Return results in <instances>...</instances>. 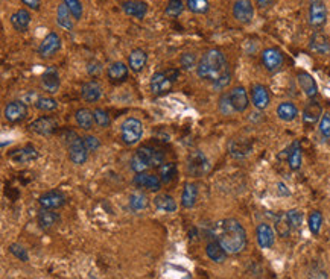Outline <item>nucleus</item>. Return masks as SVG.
<instances>
[{"label":"nucleus","instance_id":"nucleus-56","mask_svg":"<svg viewBox=\"0 0 330 279\" xmlns=\"http://www.w3.org/2000/svg\"><path fill=\"white\" fill-rule=\"evenodd\" d=\"M277 191H278V194H280V196H289V190H288V187H286L283 182H278V185H277Z\"/></svg>","mask_w":330,"mask_h":279},{"label":"nucleus","instance_id":"nucleus-15","mask_svg":"<svg viewBox=\"0 0 330 279\" xmlns=\"http://www.w3.org/2000/svg\"><path fill=\"white\" fill-rule=\"evenodd\" d=\"M323 117V108L321 105L317 102V100H311L306 106H304V111H303V123L308 126V128H312L315 126Z\"/></svg>","mask_w":330,"mask_h":279},{"label":"nucleus","instance_id":"nucleus-49","mask_svg":"<svg viewBox=\"0 0 330 279\" xmlns=\"http://www.w3.org/2000/svg\"><path fill=\"white\" fill-rule=\"evenodd\" d=\"M9 252L15 257V258H18L20 261H28L29 260V257H28V252H26V249L23 247V246H20V244H11L9 246Z\"/></svg>","mask_w":330,"mask_h":279},{"label":"nucleus","instance_id":"nucleus-28","mask_svg":"<svg viewBox=\"0 0 330 279\" xmlns=\"http://www.w3.org/2000/svg\"><path fill=\"white\" fill-rule=\"evenodd\" d=\"M9 20H11V24H12V27H14L15 31L24 32V31L28 29L29 23H31V14H29V11H26V9H18V11H15V12L11 15Z\"/></svg>","mask_w":330,"mask_h":279},{"label":"nucleus","instance_id":"nucleus-31","mask_svg":"<svg viewBox=\"0 0 330 279\" xmlns=\"http://www.w3.org/2000/svg\"><path fill=\"white\" fill-rule=\"evenodd\" d=\"M73 15L70 12V9L66 6V3H61L58 8H57V21L61 27L70 31L73 29Z\"/></svg>","mask_w":330,"mask_h":279},{"label":"nucleus","instance_id":"nucleus-8","mask_svg":"<svg viewBox=\"0 0 330 279\" xmlns=\"http://www.w3.org/2000/svg\"><path fill=\"white\" fill-rule=\"evenodd\" d=\"M61 49V37L57 32H49L38 46V55L41 58H50Z\"/></svg>","mask_w":330,"mask_h":279},{"label":"nucleus","instance_id":"nucleus-34","mask_svg":"<svg viewBox=\"0 0 330 279\" xmlns=\"http://www.w3.org/2000/svg\"><path fill=\"white\" fill-rule=\"evenodd\" d=\"M37 220H38L40 228H43V229H49V228H52V226H55V225H57V221L60 220V217H58V214H57V212H54L52 209L41 208L40 209V212H38Z\"/></svg>","mask_w":330,"mask_h":279},{"label":"nucleus","instance_id":"nucleus-10","mask_svg":"<svg viewBox=\"0 0 330 279\" xmlns=\"http://www.w3.org/2000/svg\"><path fill=\"white\" fill-rule=\"evenodd\" d=\"M283 61H285L283 53L275 47H268V49H265L262 52V64H263L265 69L271 71V73L282 69Z\"/></svg>","mask_w":330,"mask_h":279},{"label":"nucleus","instance_id":"nucleus-2","mask_svg":"<svg viewBox=\"0 0 330 279\" xmlns=\"http://www.w3.org/2000/svg\"><path fill=\"white\" fill-rule=\"evenodd\" d=\"M213 235L229 255L241 254L247 247L245 228L236 218H224L218 221L213 228Z\"/></svg>","mask_w":330,"mask_h":279},{"label":"nucleus","instance_id":"nucleus-17","mask_svg":"<svg viewBox=\"0 0 330 279\" xmlns=\"http://www.w3.org/2000/svg\"><path fill=\"white\" fill-rule=\"evenodd\" d=\"M123 12L130 17H134V18H145L146 12H148V5L145 2H140V0H125L120 3Z\"/></svg>","mask_w":330,"mask_h":279},{"label":"nucleus","instance_id":"nucleus-6","mask_svg":"<svg viewBox=\"0 0 330 279\" xmlns=\"http://www.w3.org/2000/svg\"><path fill=\"white\" fill-rule=\"evenodd\" d=\"M327 21V8L324 0H309V24L320 29Z\"/></svg>","mask_w":330,"mask_h":279},{"label":"nucleus","instance_id":"nucleus-55","mask_svg":"<svg viewBox=\"0 0 330 279\" xmlns=\"http://www.w3.org/2000/svg\"><path fill=\"white\" fill-rule=\"evenodd\" d=\"M309 279H327V273L324 270H320V269H315L311 272Z\"/></svg>","mask_w":330,"mask_h":279},{"label":"nucleus","instance_id":"nucleus-52","mask_svg":"<svg viewBox=\"0 0 330 279\" xmlns=\"http://www.w3.org/2000/svg\"><path fill=\"white\" fill-rule=\"evenodd\" d=\"M84 144L88 152H96L100 147V141L96 138L94 135H85L84 137Z\"/></svg>","mask_w":330,"mask_h":279},{"label":"nucleus","instance_id":"nucleus-14","mask_svg":"<svg viewBox=\"0 0 330 279\" xmlns=\"http://www.w3.org/2000/svg\"><path fill=\"white\" fill-rule=\"evenodd\" d=\"M134 184L139 187V188H146L149 191H159L162 188V179L160 176H156L153 173H146V172H142V173H137L134 176Z\"/></svg>","mask_w":330,"mask_h":279},{"label":"nucleus","instance_id":"nucleus-45","mask_svg":"<svg viewBox=\"0 0 330 279\" xmlns=\"http://www.w3.org/2000/svg\"><path fill=\"white\" fill-rule=\"evenodd\" d=\"M63 3H66V6L70 9L72 15L75 20H81L83 17V3L81 0H63Z\"/></svg>","mask_w":330,"mask_h":279},{"label":"nucleus","instance_id":"nucleus-44","mask_svg":"<svg viewBox=\"0 0 330 279\" xmlns=\"http://www.w3.org/2000/svg\"><path fill=\"white\" fill-rule=\"evenodd\" d=\"M321 223H323V215L320 211H314L311 215H309V229L312 234L318 235L320 234V229H321Z\"/></svg>","mask_w":330,"mask_h":279},{"label":"nucleus","instance_id":"nucleus-37","mask_svg":"<svg viewBox=\"0 0 330 279\" xmlns=\"http://www.w3.org/2000/svg\"><path fill=\"white\" fill-rule=\"evenodd\" d=\"M288 164L291 167V170H298L301 167V147L298 141H294L289 153H288Z\"/></svg>","mask_w":330,"mask_h":279},{"label":"nucleus","instance_id":"nucleus-53","mask_svg":"<svg viewBox=\"0 0 330 279\" xmlns=\"http://www.w3.org/2000/svg\"><path fill=\"white\" fill-rule=\"evenodd\" d=\"M87 71H88V74L96 76V74H99V73L102 71V66H100L99 63H96V61L88 63V66H87Z\"/></svg>","mask_w":330,"mask_h":279},{"label":"nucleus","instance_id":"nucleus-9","mask_svg":"<svg viewBox=\"0 0 330 279\" xmlns=\"http://www.w3.org/2000/svg\"><path fill=\"white\" fill-rule=\"evenodd\" d=\"M69 158L77 165L84 164L88 158V150L84 144V138H80L77 134H73L72 140H69Z\"/></svg>","mask_w":330,"mask_h":279},{"label":"nucleus","instance_id":"nucleus-27","mask_svg":"<svg viewBox=\"0 0 330 279\" xmlns=\"http://www.w3.org/2000/svg\"><path fill=\"white\" fill-rule=\"evenodd\" d=\"M107 76H108V79H110L113 83L123 82V80H126V77H128V67H126L123 63H120V61L113 63V64H110V67L107 69Z\"/></svg>","mask_w":330,"mask_h":279},{"label":"nucleus","instance_id":"nucleus-1","mask_svg":"<svg viewBox=\"0 0 330 279\" xmlns=\"http://www.w3.org/2000/svg\"><path fill=\"white\" fill-rule=\"evenodd\" d=\"M196 74L201 79L210 80L215 88H224L230 83V69L225 55L219 49L207 50L196 66Z\"/></svg>","mask_w":330,"mask_h":279},{"label":"nucleus","instance_id":"nucleus-33","mask_svg":"<svg viewBox=\"0 0 330 279\" xmlns=\"http://www.w3.org/2000/svg\"><path fill=\"white\" fill-rule=\"evenodd\" d=\"M277 116L283 122H292L298 116V109L292 102H283L277 108Z\"/></svg>","mask_w":330,"mask_h":279},{"label":"nucleus","instance_id":"nucleus-25","mask_svg":"<svg viewBox=\"0 0 330 279\" xmlns=\"http://www.w3.org/2000/svg\"><path fill=\"white\" fill-rule=\"evenodd\" d=\"M146 61H148V55H146V52L143 49H134V50H131V53L128 57L130 69L133 70L134 73H140L142 70L145 69Z\"/></svg>","mask_w":330,"mask_h":279},{"label":"nucleus","instance_id":"nucleus-19","mask_svg":"<svg viewBox=\"0 0 330 279\" xmlns=\"http://www.w3.org/2000/svg\"><path fill=\"white\" fill-rule=\"evenodd\" d=\"M37 156H38V153H37L35 147L31 146V144H28V146H24V147H21V149H15L14 152L9 153L11 161H14L15 164L31 162V161L37 159Z\"/></svg>","mask_w":330,"mask_h":279},{"label":"nucleus","instance_id":"nucleus-29","mask_svg":"<svg viewBox=\"0 0 330 279\" xmlns=\"http://www.w3.org/2000/svg\"><path fill=\"white\" fill-rule=\"evenodd\" d=\"M196 199H198V187L195 184L187 182L184 185V190H183V194H181V205H183V208H193L195 204H196Z\"/></svg>","mask_w":330,"mask_h":279},{"label":"nucleus","instance_id":"nucleus-48","mask_svg":"<svg viewBox=\"0 0 330 279\" xmlns=\"http://www.w3.org/2000/svg\"><path fill=\"white\" fill-rule=\"evenodd\" d=\"M180 64L184 70H190L193 67H196V57L193 53H183L180 58Z\"/></svg>","mask_w":330,"mask_h":279},{"label":"nucleus","instance_id":"nucleus-57","mask_svg":"<svg viewBox=\"0 0 330 279\" xmlns=\"http://www.w3.org/2000/svg\"><path fill=\"white\" fill-rule=\"evenodd\" d=\"M256 2H257V5L260 8H268V6H271L274 3V0H256Z\"/></svg>","mask_w":330,"mask_h":279},{"label":"nucleus","instance_id":"nucleus-54","mask_svg":"<svg viewBox=\"0 0 330 279\" xmlns=\"http://www.w3.org/2000/svg\"><path fill=\"white\" fill-rule=\"evenodd\" d=\"M21 3H23L24 6L34 9V11H38L40 6H41V0H21Z\"/></svg>","mask_w":330,"mask_h":279},{"label":"nucleus","instance_id":"nucleus-12","mask_svg":"<svg viewBox=\"0 0 330 279\" xmlns=\"http://www.w3.org/2000/svg\"><path fill=\"white\" fill-rule=\"evenodd\" d=\"M5 119L11 123H18V122H23L28 116V108L26 105L21 102V100H14V102H9L6 106H5Z\"/></svg>","mask_w":330,"mask_h":279},{"label":"nucleus","instance_id":"nucleus-20","mask_svg":"<svg viewBox=\"0 0 330 279\" xmlns=\"http://www.w3.org/2000/svg\"><path fill=\"white\" fill-rule=\"evenodd\" d=\"M256 234H257V243L262 249H269L272 247L274 244V240H275V234L272 231V228L266 223H260L256 229Z\"/></svg>","mask_w":330,"mask_h":279},{"label":"nucleus","instance_id":"nucleus-50","mask_svg":"<svg viewBox=\"0 0 330 279\" xmlns=\"http://www.w3.org/2000/svg\"><path fill=\"white\" fill-rule=\"evenodd\" d=\"M219 109L225 116H229V114H232L235 111L233 106H232V102H230V94H222L221 96V99H219Z\"/></svg>","mask_w":330,"mask_h":279},{"label":"nucleus","instance_id":"nucleus-24","mask_svg":"<svg viewBox=\"0 0 330 279\" xmlns=\"http://www.w3.org/2000/svg\"><path fill=\"white\" fill-rule=\"evenodd\" d=\"M81 96L85 102H90V103L97 102L102 96V87L96 80H88L81 87Z\"/></svg>","mask_w":330,"mask_h":279},{"label":"nucleus","instance_id":"nucleus-11","mask_svg":"<svg viewBox=\"0 0 330 279\" xmlns=\"http://www.w3.org/2000/svg\"><path fill=\"white\" fill-rule=\"evenodd\" d=\"M29 128H31L32 132H35V134H38V135L47 137V135H52V134L57 131L58 122H57L55 117L44 116V117H40V119H37L35 122H32Z\"/></svg>","mask_w":330,"mask_h":279},{"label":"nucleus","instance_id":"nucleus-46","mask_svg":"<svg viewBox=\"0 0 330 279\" xmlns=\"http://www.w3.org/2000/svg\"><path fill=\"white\" fill-rule=\"evenodd\" d=\"M184 9V5L181 0H169L166 5V14L169 17H178Z\"/></svg>","mask_w":330,"mask_h":279},{"label":"nucleus","instance_id":"nucleus-23","mask_svg":"<svg viewBox=\"0 0 330 279\" xmlns=\"http://www.w3.org/2000/svg\"><path fill=\"white\" fill-rule=\"evenodd\" d=\"M297 80H298L300 88L304 91V94H306L308 97L312 99V97H315V96L318 94V85H317L315 79H314L309 73L300 71V73L297 74Z\"/></svg>","mask_w":330,"mask_h":279},{"label":"nucleus","instance_id":"nucleus-13","mask_svg":"<svg viewBox=\"0 0 330 279\" xmlns=\"http://www.w3.org/2000/svg\"><path fill=\"white\" fill-rule=\"evenodd\" d=\"M233 17L239 21L247 24L254 17V6L251 0H236L233 5Z\"/></svg>","mask_w":330,"mask_h":279},{"label":"nucleus","instance_id":"nucleus-16","mask_svg":"<svg viewBox=\"0 0 330 279\" xmlns=\"http://www.w3.org/2000/svg\"><path fill=\"white\" fill-rule=\"evenodd\" d=\"M38 204H40L41 208L44 209H58L66 204V196L61 191H58V190L47 191V193H44V194L40 196Z\"/></svg>","mask_w":330,"mask_h":279},{"label":"nucleus","instance_id":"nucleus-36","mask_svg":"<svg viewBox=\"0 0 330 279\" xmlns=\"http://www.w3.org/2000/svg\"><path fill=\"white\" fill-rule=\"evenodd\" d=\"M275 231L280 237H289L291 232L294 231L291 221H289V217H288V212H280L275 218Z\"/></svg>","mask_w":330,"mask_h":279},{"label":"nucleus","instance_id":"nucleus-51","mask_svg":"<svg viewBox=\"0 0 330 279\" xmlns=\"http://www.w3.org/2000/svg\"><path fill=\"white\" fill-rule=\"evenodd\" d=\"M320 132L324 138H330V114L326 113L323 114L321 120H320Z\"/></svg>","mask_w":330,"mask_h":279},{"label":"nucleus","instance_id":"nucleus-7","mask_svg":"<svg viewBox=\"0 0 330 279\" xmlns=\"http://www.w3.org/2000/svg\"><path fill=\"white\" fill-rule=\"evenodd\" d=\"M148 169L149 167H160L163 165L165 162V156L162 152H159L157 149H153L149 146H142L137 149V152L134 153Z\"/></svg>","mask_w":330,"mask_h":279},{"label":"nucleus","instance_id":"nucleus-22","mask_svg":"<svg viewBox=\"0 0 330 279\" xmlns=\"http://www.w3.org/2000/svg\"><path fill=\"white\" fill-rule=\"evenodd\" d=\"M251 100H252V105L257 109H265L269 105V93H268L266 87H263L260 83L252 85V88H251Z\"/></svg>","mask_w":330,"mask_h":279},{"label":"nucleus","instance_id":"nucleus-38","mask_svg":"<svg viewBox=\"0 0 330 279\" xmlns=\"http://www.w3.org/2000/svg\"><path fill=\"white\" fill-rule=\"evenodd\" d=\"M154 204L156 207L160 209V211H165V212H173L176 209V202L173 201L172 196L169 194H160L154 199Z\"/></svg>","mask_w":330,"mask_h":279},{"label":"nucleus","instance_id":"nucleus-21","mask_svg":"<svg viewBox=\"0 0 330 279\" xmlns=\"http://www.w3.org/2000/svg\"><path fill=\"white\" fill-rule=\"evenodd\" d=\"M309 49L314 52V53H318V55H329L330 53V40L321 32H315L312 37H311V41H309Z\"/></svg>","mask_w":330,"mask_h":279},{"label":"nucleus","instance_id":"nucleus-4","mask_svg":"<svg viewBox=\"0 0 330 279\" xmlns=\"http://www.w3.org/2000/svg\"><path fill=\"white\" fill-rule=\"evenodd\" d=\"M143 135V125L140 120L134 119V117H128L122 126H120V137L122 141L126 144V146H134L137 144Z\"/></svg>","mask_w":330,"mask_h":279},{"label":"nucleus","instance_id":"nucleus-26","mask_svg":"<svg viewBox=\"0 0 330 279\" xmlns=\"http://www.w3.org/2000/svg\"><path fill=\"white\" fill-rule=\"evenodd\" d=\"M41 83H43V87H44L49 93H52V94L57 93L58 88H60V74H58L57 69L49 67V69L46 70V71L43 73V76H41Z\"/></svg>","mask_w":330,"mask_h":279},{"label":"nucleus","instance_id":"nucleus-40","mask_svg":"<svg viewBox=\"0 0 330 279\" xmlns=\"http://www.w3.org/2000/svg\"><path fill=\"white\" fill-rule=\"evenodd\" d=\"M130 207L134 211H142L148 207V198L142 191H134L130 196Z\"/></svg>","mask_w":330,"mask_h":279},{"label":"nucleus","instance_id":"nucleus-43","mask_svg":"<svg viewBox=\"0 0 330 279\" xmlns=\"http://www.w3.org/2000/svg\"><path fill=\"white\" fill-rule=\"evenodd\" d=\"M93 116H94V122H96L97 126H100V128H108V126H110L111 119H110L108 113H105L104 109L94 108V109H93Z\"/></svg>","mask_w":330,"mask_h":279},{"label":"nucleus","instance_id":"nucleus-30","mask_svg":"<svg viewBox=\"0 0 330 279\" xmlns=\"http://www.w3.org/2000/svg\"><path fill=\"white\" fill-rule=\"evenodd\" d=\"M229 150L233 158H245L251 152V143L247 140H233L229 144Z\"/></svg>","mask_w":330,"mask_h":279},{"label":"nucleus","instance_id":"nucleus-35","mask_svg":"<svg viewBox=\"0 0 330 279\" xmlns=\"http://www.w3.org/2000/svg\"><path fill=\"white\" fill-rule=\"evenodd\" d=\"M75 120L78 123V126L84 129V131H90L93 128V122H94V116L93 111L87 109V108H81L75 113Z\"/></svg>","mask_w":330,"mask_h":279},{"label":"nucleus","instance_id":"nucleus-41","mask_svg":"<svg viewBox=\"0 0 330 279\" xmlns=\"http://www.w3.org/2000/svg\"><path fill=\"white\" fill-rule=\"evenodd\" d=\"M35 108L40 109V111H44V113H49V111H55L58 108V102L52 97H46V96H41V97H37L35 100Z\"/></svg>","mask_w":330,"mask_h":279},{"label":"nucleus","instance_id":"nucleus-5","mask_svg":"<svg viewBox=\"0 0 330 279\" xmlns=\"http://www.w3.org/2000/svg\"><path fill=\"white\" fill-rule=\"evenodd\" d=\"M187 170L192 176L195 178H199L202 175H206L209 170H210V162L207 159V156L199 152V150H195L189 155V159H187Z\"/></svg>","mask_w":330,"mask_h":279},{"label":"nucleus","instance_id":"nucleus-3","mask_svg":"<svg viewBox=\"0 0 330 279\" xmlns=\"http://www.w3.org/2000/svg\"><path fill=\"white\" fill-rule=\"evenodd\" d=\"M180 76V70L178 69H167L166 71H157L151 76V91L157 96L169 93L172 85L175 83V80Z\"/></svg>","mask_w":330,"mask_h":279},{"label":"nucleus","instance_id":"nucleus-42","mask_svg":"<svg viewBox=\"0 0 330 279\" xmlns=\"http://www.w3.org/2000/svg\"><path fill=\"white\" fill-rule=\"evenodd\" d=\"M209 8V0H187V9L193 14H206Z\"/></svg>","mask_w":330,"mask_h":279},{"label":"nucleus","instance_id":"nucleus-32","mask_svg":"<svg viewBox=\"0 0 330 279\" xmlns=\"http://www.w3.org/2000/svg\"><path fill=\"white\" fill-rule=\"evenodd\" d=\"M206 254H207V257H209L212 261H215V263H224V261L227 260V255H229L216 240L210 241V243L206 246Z\"/></svg>","mask_w":330,"mask_h":279},{"label":"nucleus","instance_id":"nucleus-18","mask_svg":"<svg viewBox=\"0 0 330 279\" xmlns=\"http://www.w3.org/2000/svg\"><path fill=\"white\" fill-rule=\"evenodd\" d=\"M229 94H230V102L235 113H244L249 105L247 90L244 87H235Z\"/></svg>","mask_w":330,"mask_h":279},{"label":"nucleus","instance_id":"nucleus-39","mask_svg":"<svg viewBox=\"0 0 330 279\" xmlns=\"http://www.w3.org/2000/svg\"><path fill=\"white\" fill-rule=\"evenodd\" d=\"M178 175L176 165L173 162H165L163 165H160V179L163 184H169L172 182Z\"/></svg>","mask_w":330,"mask_h":279},{"label":"nucleus","instance_id":"nucleus-47","mask_svg":"<svg viewBox=\"0 0 330 279\" xmlns=\"http://www.w3.org/2000/svg\"><path fill=\"white\" fill-rule=\"evenodd\" d=\"M286 212H288V217H289V221H291L292 228L300 229L301 225H303V212L298 211V209H289Z\"/></svg>","mask_w":330,"mask_h":279}]
</instances>
